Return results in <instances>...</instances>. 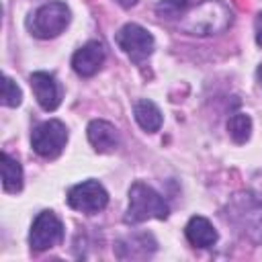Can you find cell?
I'll return each mask as SVG.
<instances>
[{
	"label": "cell",
	"instance_id": "cell-6",
	"mask_svg": "<svg viewBox=\"0 0 262 262\" xmlns=\"http://www.w3.org/2000/svg\"><path fill=\"white\" fill-rule=\"evenodd\" d=\"M68 205L80 213L94 215L108 205V192L96 180H84L68 190Z\"/></svg>",
	"mask_w": 262,
	"mask_h": 262
},
{
	"label": "cell",
	"instance_id": "cell-21",
	"mask_svg": "<svg viewBox=\"0 0 262 262\" xmlns=\"http://www.w3.org/2000/svg\"><path fill=\"white\" fill-rule=\"evenodd\" d=\"M256 76H258V82H260V86H262V63L258 66V70H256Z\"/></svg>",
	"mask_w": 262,
	"mask_h": 262
},
{
	"label": "cell",
	"instance_id": "cell-7",
	"mask_svg": "<svg viewBox=\"0 0 262 262\" xmlns=\"http://www.w3.org/2000/svg\"><path fill=\"white\" fill-rule=\"evenodd\" d=\"M231 221L239 227V231L252 239L254 244H262V203L256 201L250 192L244 199H237V203L231 209Z\"/></svg>",
	"mask_w": 262,
	"mask_h": 262
},
{
	"label": "cell",
	"instance_id": "cell-4",
	"mask_svg": "<svg viewBox=\"0 0 262 262\" xmlns=\"http://www.w3.org/2000/svg\"><path fill=\"white\" fill-rule=\"evenodd\" d=\"M66 143H68V129L57 119H49V121L37 125L35 131L31 133V145H33L35 154H39L41 158H47V160L57 158L63 151Z\"/></svg>",
	"mask_w": 262,
	"mask_h": 262
},
{
	"label": "cell",
	"instance_id": "cell-18",
	"mask_svg": "<svg viewBox=\"0 0 262 262\" xmlns=\"http://www.w3.org/2000/svg\"><path fill=\"white\" fill-rule=\"evenodd\" d=\"M250 194L262 203V172H256L250 180Z\"/></svg>",
	"mask_w": 262,
	"mask_h": 262
},
{
	"label": "cell",
	"instance_id": "cell-10",
	"mask_svg": "<svg viewBox=\"0 0 262 262\" xmlns=\"http://www.w3.org/2000/svg\"><path fill=\"white\" fill-rule=\"evenodd\" d=\"M104 57H106V51H104V45L98 43V41H88L86 45H82L74 57H72V68L78 76H94L100 66L104 63Z\"/></svg>",
	"mask_w": 262,
	"mask_h": 262
},
{
	"label": "cell",
	"instance_id": "cell-14",
	"mask_svg": "<svg viewBox=\"0 0 262 262\" xmlns=\"http://www.w3.org/2000/svg\"><path fill=\"white\" fill-rule=\"evenodd\" d=\"M2 188L6 192H18L23 188V168L6 151L2 154Z\"/></svg>",
	"mask_w": 262,
	"mask_h": 262
},
{
	"label": "cell",
	"instance_id": "cell-13",
	"mask_svg": "<svg viewBox=\"0 0 262 262\" xmlns=\"http://www.w3.org/2000/svg\"><path fill=\"white\" fill-rule=\"evenodd\" d=\"M133 117L137 121V125L147 131V133H156L160 131L162 127V113L160 108L156 106V102L143 98V100H137L135 106H133Z\"/></svg>",
	"mask_w": 262,
	"mask_h": 262
},
{
	"label": "cell",
	"instance_id": "cell-3",
	"mask_svg": "<svg viewBox=\"0 0 262 262\" xmlns=\"http://www.w3.org/2000/svg\"><path fill=\"white\" fill-rule=\"evenodd\" d=\"M70 18H72V12L66 2H59V0L47 2L31 14L29 31L37 39H53L66 31V27L70 25Z\"/></svg>",
	"mask_w": 262,
	"mask_h": 262
},
{
	"label": "cell",
	"instance_id": "cell-9",
	"mask_svg": "<svg viewBox=\"0 0 262 262\" xmlns=\"http://www.w3.org/2000/svg\"><path fill=\"white\" fill-rule=\"evenodd\" d=\"M33 94L43 111H55L61 102V86L57 84L55 76L49 72H33L31 78Z\"/></svg>",
	"mask_w": 262,
	"mask_h": 262
},
{
	"label": "cell",
	"instance_id": "cell-5",
	"mask_svg": "<svg viewBox=\"0 0 262 262\" xmlns=\"http://www.w3.org/2000/svg\"><path fill=\"white\" fill-rule=\"evenodd\" d=\"M115 41L123 49V53H127L131 57V61H135V63H141L154 51L151 33L137 23H127L125 27H121L115 35Z\"/></svg>",
	"mask_w": 262,
	"mask_h": 262
},
{
	"label": "cell",
	"instance_id": "cell-8",
	"mask_svg": "<svg viewBox=\"0 0 262 262\" xmlns=\"http://www.w3.org/2000/svg\"><path fill=\"white\" fill-rule=\"evenodd\" d=\"M61 239H63V225L59 217L53 211H41L31 225V233H29L31 250L43 252L61 244Z\"/></svg>",
	"mask_w": 262,
	"mask_h": 262
},
{
	"label": "cell",
	"instance_id": "cell-15",
	"mask_svg": "<svg viewBox=\"0 0 262 262\" xmlns=\"http://www.w3.org/2000/svg\"><path fill=\"white\" fill-rule=\"evenodd\" d=\"M227 131H229V137L235 141V143H246L252 135V119L250 115L246 113H235L229 117L227 121Z\"/></svg>",
	"mask_w": 262,
	"mask_h": 262
},
{
	"label": "cell",
	"instance_id": "cell-20",
	"mask_svg": "<svg viewBox=\"0 0 262 262\" xmlns=\"http://www.w3.org/2000/svg\"><path fill=\"white\" fill-rule=\"evenodd\" d=\"M117 4H119V6H123V8H131V6H135V4H137V0H117Z\"/></svg>",
	"mask_w": 262,
	"mask_h": 262
},
{
	"label": "cell",
	"instance_id": "cell-2",
	"mask_svg": "<svg viewBox=\"0 0 262 262\" xmlns=\"http://www.w3.org/2000/svg\"><path fill=\"white\" fill-rule=\"evenodd\" d=\"M170 213L168 203L145 182H133L129 188V207L125 211V223H141L147 219H166Z\"/></svg>",
	"mask_w": 262,
	"mask_h": 262
},
{
	"label": "cell",
	"instance_id": "cell-17",
	"mask_svg": "<svg viewBox=\"0 0 262 262\" xmlns=\"http://www.w3.org/2000/svg\"><path fill=\"white\" fill-rule=\"evenodd\" d=\"M23 100V92L20 88L16 86V82L8 76H4V82H2V104L4 106H18Z\"/></svg>",
	"mask_w": 262,
	"mask_h": 262
},
{
	"label": "cell",
	"instance_id": "cell-1",
	"mask_svg": "<svg viewBox=\"0 0 262 262\" xmlns=\"http://www.w3.org/2000/svg\"><path fill=\"white\" fill-rule=\"evenodd\" d=\"M233 23V12L223 0H201L196 6L186 10L178 23L180 31L188 35H217Z\"/></svg>",
	"mask_w": 262,
	"mask_h": 262
},
{
	"label": "cell",
	"instance_id": "cell-12",
	"mask_svg": "<svg viewBox=\"0 0 262 262\" xmlns=\"http://www.w3.org/2000/svg\"><path fill=\"white\" fill-rule=\"evenodd\" d=\"M184 233H186V239L194 248H211V246H215V242L219 237L215 227L211 225V221L201 215L190 217V221L184 227Z\"/></svg>",
	"mask_w": 262,
	"mask_h": 262
},
{
	"label": "cell",
	"instance_id": "cell-11",
	"mask_svg": "<svg viewBox=\"0 0 262 262\" xmlns=\"http://www.w3.org/2000/svg\"><path fill=\"white\" fill-rule=\"evenodd\" d=\"M86 135H88L90 145L98 154H111L119 145V133H117L115 125H111L108 121H102V119L90 121L88 129H86Z\"/></svg>",
	"mask_w": 262,
	"mask_h": 262
},
{
	"label": "cell",
	"instance_id": "cell-19",
	"mask_svg": "<svg viewBox=\"0 0 262 262\" xmlns=\"http://www.w3.org/2000/svg\"><path fill=\"white\" fill-rule=\"evenodd\" d=\"M254 31H256V43L262 47V12L256 14V20H254Z\"/></svg>",
	"mask_w": 262,
	"mask_h": 262
},
{
	"label": "cell",
	"instance_id": "cell-16",
	"mask_svg": "<svg viewBox=\"0 0 262 262\" xmlns=\"http://www.w3.org/2000/svg\"><path fill=\"white\" fill-rule=\"evenodd\" d=\"M186 6H188V0H160L156 6V12L166 18H176L186 12Z\"/></svg>",
	"mask_w": 262,
	"mask_h": 262
}]
</instances>
